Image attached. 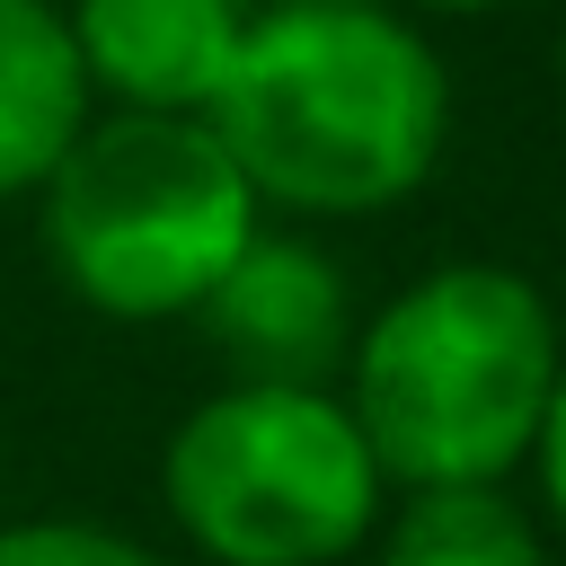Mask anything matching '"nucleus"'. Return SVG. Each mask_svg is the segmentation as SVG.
Here are the masks:
<instances>
[{"label":"nucleus","mask_w":566,"mask_h":566,"mask_svg":"<svg viewBox=\"0 0 566 566\" xmlns=\"http://www.w3.org/2000/svg\"><path fill=\"white\" fill-rule=\"evenodd\" d=\"M265 221H371L451 150V62L398 0H256L203 115Z\"/></svg>","instance_id":"f257e3e1"},{"label":"nucleus","mask_w":566,"mask_h":566,"mask_svg":"<svg viewBox=\"0 0 566 566\" xmlns=\"http://www.w3.org/2000/svg\"><path fill=\"white\" fill-rule=\"evenodd\" d=\"M566 363L557 301L504 256H442L354 318L336 398L354 407L389 495L513 486Z\"/></svg>","instance_id":"f03ea898"},{"label":"nucleus","mask_w":566,"mask_h":566,"mask_svg":"<svg viewBox=\"0 0 566 566\" xmlns=\"http://www.w3.org/2000/svg\"><path fill=\"white\" fill-rule=\"evenodd\" d=\"M256 230L265 203L203 115L97 106L62 168L35 186L44 274L106 327L195 318Z\"/></svg>","instance_id":"7ed1b4c3"},{"label":"nucleus","mask_w":566,"mask_h":566,"mask_svg":"<svg viewBox=\"0 0 566 566\" xmlns=\"http://www.w3.org/2000/svg\"><path fill=\"white\" fill-rule=\"evenodd\" d=\"M159 513L203 566H345L389 513V478L336 389L221 380L159 442Z\"/></svg>","instance_id":"20e7f679"},{"label":"nucleus","mask_w":566,"mask_h":566,"mask_svg":"<svg viewBox=\"0 0 566 566\" xmlns=\"http://www.w3.org/2000/svg\"><path fill=\"white\" fill-rule=\"evenodd\" d=\"M354 318L363 310H354L345 265L301 221H265L195 310V327L230 363V380H310V389H336Z\"/></svg>","instance_id":"39448f33"},{"label":"nucleus","mask_w":566,"mask_h":566,"mask_svg":"<svg viewBox=\"0 0 566 566\" xmlns=\"http://www.w3.org/2000/svg\"><path fill=\"white\" fill-rule=\"evenodd\" d=\"M62 18L97 106L212 115L256 0H62Z\"/></svg>","instance_id":"423d86ee"},{"label":"nucleus","mask_w":566,"mask_h":566,"mask_svg":"<svg viewBox=\"0 0 566 566\" xmlns=\"http://www.w3.org/2000/svg\"><path fill=\"white\" fill-rule=\"evenodd\" d=\"M88 115L97 97L71 53L62 0H0V203H35Z\"/></svg>","instance_id":"0eeeda50"},{"label":"nucleus","mask_w":566,"mask_h":566,"mask_svg":"<svg viewBox=\"0 0 566 566\" xmlns=\"http://www.w3.org/2000/svg\"><path fill=\"white\" fill-rule=\"evenodd\" d=\"M363 557L371 566H557V539L513 486H398Z\"/></svg>","instance_id":"6e6552de"},{"label":"nucleus","mask_w":566,"mask_h":566,"mask_svg":"<svg viewBox=\"0 0 566 566\" xmlns=\"http://www.w3.org/2000/svg\"><path fill=\"white\" fill-rule=\"evenodd\" d=\"M0 566H168L142 531L106 513H0Z\"/></svg>","instance_id":"1a4fd4ad"},{"label":"nucleus","mask_w":566,"mask_h":566,"mask_svg":"<svg viewBox=\"0 0 566 566\" xmlns=\"http://www.w3.org/2000/svg\"><path fill=\"white\" fill-rule=\"evenodd\" d=\"M522 478H531V513H539L548 539L566 548V363H557V380H548V407H539V433H531Z\"/></svg>","instance_id":"9d476101"},{"label":"nucleus","mask_w":566,"mask_h":566,"mask_svg":"<svg viewBox=\"0 0 566 566\" xmlns=\"http://www.w3.org/2000/svg\"><path fill=\"white\" fill-rule=\"evenodd\" d=\"M407 18H495V9H522V0H398Z\"/></svg>","instance_id":"9b49d317"},{"label":"nucleus","mask_w":566,"mask_h":566,"mask_svg":"<svg viewBox=\"0 0 566 566\" xmlns=\"http://www.w3.org/2000/svg\"><path fill=\"white\" fill-rule=\"evenodd\" d=\"M557 97H566V35H557Z\"/></svg>","instance_id":"f8f14e48"}]
</instances>
